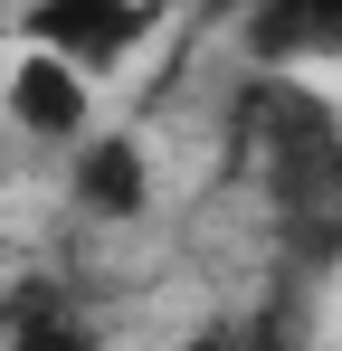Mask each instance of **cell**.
Returning <instances> with one entry per match:
<instances>
[{
  "instance_id": "obj_1",
  "label": "cell",
  "mask_w": 342,
  "mask_h": 351,
  "mask_svg": "<svg viewBox=\"0 0 342 351\" xmlns=\"http://www.w3.org/2000/svg\"><path fill=\"white\" fill-rule=\"evenodd\" d=\"M238 152L257 190L276 199V219L295 237H333L342 228V105L314 95L295 66H257L238 86Z\"/></svg>"
},
{
  "instance_id": "obj_2",
  "label": "cell",
  "mask_w": 342,
  "mask_h": 351,
  "mask_svg": "<svg viewBox=\"0 0 342 351\" xmlns=\"http://www.w3.org/2000/svg\"><path fill=\"white\" fill-rule=\"evenodd\" d=\"M143 38H152V0H29L19 10V48H48L86 76L133 66Z\"/></svg>"
},
{
  "instance_id": "obj_3",
  "label": "cell",
  "mask_w": 342,
  "mask_h": 351,
  "mask_svg": "<svg viewBox=\"0 0 342 351\" xmlns=\"http://www.w3.org/2000/svg\"><path fill=\"white\" fill-rule=\"evenodd\" d=\"M0 114L19 143H76V133H95V76L48 48H19L0 76Z\"/></svg>"
},
{
  "instance_id": "obj_4",
  "label": "cell",
  "mask_w": 342,
  "mask_h": 351,
  "mask_svg": "<svg viewBox=\"0 0 342 351\" xmlns=\"http://www.w3.org/2000/svg\"><path fill=\"white\" fill-rule=\"evenodd\" d=\"M67 199L105 228H133L152 209V152L143 133H76L67 143Z\"/></svg>"
},
{
  "instance_id": "obj_5",
  "label": "cell",
  "mask_w": 342,
  "mask_h": 351,
  "mask_svg": "<svg viewBox=\"0 0 342 351\" xmlns=\"http://www.w3.org/2000/svg\"><path fill=\"white\" fill-rule=\"evenodd\" d=\"M238 48L257 66H304V58H342V0H247Z\"/></svg>"
},
{
  "instance_id": "obj_6",
  "label": "cell",
  "mask_w": 342,
  "mask_h": 351,
  "mask_svg": "<svg viewBox=\"0 0 342 351\" xmlns=\"http://www.w3.org/2000/svg\"><path fill=\"white\" fill-rule=\"evenodd\" d=\"M0 351H95V323L76 313V294L67 285H19L0 304Z\"/></svg>"
},
{
  "instance_id": "obj_7",
  "label": "cell",
  "mask_w": 342,
  "mask_h": 351,
  "mask_svg": "<svg viewBox=\"0 0 342 351\" xmlns=\"http://www.w3.org/2000/svg\"><path fill=\"white\" fill-rule=\"evenodd\" d=\"M171 351H238V332H228V323H200L190 342H171Z\"/></svg>"
}]
</instances>
